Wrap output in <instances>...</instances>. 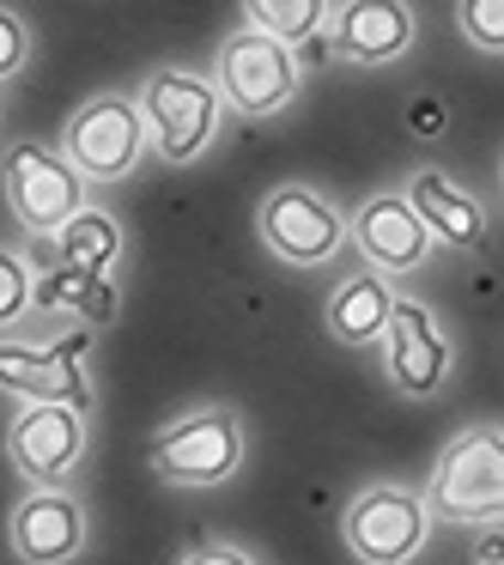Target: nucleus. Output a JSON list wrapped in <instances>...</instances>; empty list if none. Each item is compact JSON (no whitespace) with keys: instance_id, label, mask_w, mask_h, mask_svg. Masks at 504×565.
<instances>
[{"instance_id":"nucleus-1","label":"nucleus","mask_w":504,"mask_h":565,"mask_svg":"<svg viewBox=\"0 0 504 565\" xmlns=\"http://www.w3.org/2000/svg\"><path fill=\"white\" fill-rule=\"evenodd\" d=\"M147 468L171 492H219L249 468V419L237 402H189L152 431Z\"/></svg>"},{"instance_id":"nucleus-2","label":"nucleus","mask_w":504,"mask_h":565,"mask_svg":"<svg viewBox=\"0 0 504 565\" xmlns=\"http://www.w3.org/2000/svg\"><path fill=\"white\" fill-rule=\"evenodd\" d=\"M128 92H135V110H140V122H147L152 159H164L171 171H189V164L219 152L232 116H225L219 92H213V79L201 74V67L164 62Z\"/></svg>"},{"instance_id":"nucleus-3","label":"nucleus","mask_w":504,"mask_h":565,"mask_svg":"<svg viewBox=\"0 0 504 565\" xmlns=\"http://www.w3.org/2000/svg\"><path fill=\"white\" fill-rule=\"evenodd\" d=\"M419 499L438 523L498 529L504 516V431L498 419H468L431 456V475L419 480Z\"/></svg>"},{"instance_id":"nucleus-4","label":"nucleus","mask_w":504,"mask_h":565,"mask_svg":"<svg viewBox=\"0 0 504 565\" xmlns=\"http://www.w3.org/2000/svg\"><path fill=\"white\" fill-rule=\"evenodd\" d=\"M256 237L280 268L322 274L346 256V207L322 183L286 177L256 201Z\"/></svg>"},{"instance_id":"nucleus-5","label":"nucleus","mask_w":504,"mask_h":565,"mask_svg":"<svg viewBox=\"0 0 504 565\" xmlns=\"http://www.w3.org/2000/svg\"><path fill=\"white\" fill-rule=\"evenodd\" d=\"M438 516L426 511L414 480H365L341 504V547L353 565H419L431 553Z\"/></svg>"},{"instance_id":"nucleus-6","label":"nucleus","mask_w":504,"mask_h":565,"mask_svg":"<svg viewBox=\"0 0 504 565\" xmlns=\"http://www.w3.org/2000/svg\"><path fill=\"white\" fill-rule=\"evenodd\" d=\"M213 92H219L225 116H244V122H274L304 98V55L280 50L261 31H225L219 50H213Z\"/></svg>"},{"instance_id":"nucleus-7","label":"nucleus","mask_w":504,"mask_h":565,"mask_svg":"<svg viewBox=\"0 0 504 565\" xmlns=\"http://www.w3.org/2000/svg\"><path fill=\"white\" fill-rule=\"evenodd\" d=\"M55 152L74 164L92 195L110 189V183H128V177L152 159L147 122H140V110H135V92H92V98L62 122Z\"/></svg>"},{"instance_id":"nucleus-8","label":"nucleus","mask_w":504,"mask_h":565,"mask_svg":"<svg viewBox=\"0 0 504 565\" xmlns=\"http://www.w3.org/2000/svg\"><path fill=\"white\" fill-rule=\"evenodd\" d=\"M0 201H7L13 225L31 244H50V237L98 195H92L74 164L55 152V140L25 135V140H7V152H0Z\"/></svg>"},{"instance_id":"nucleus-9","label":"nucleus","mask_w":504,"mask_h":565,"mask_svg":"<svg viewBox=\"0 0 504 565\" xmlns=\"http://www.w3.org/2000/svg\"><path fill=\"white\" fill-rule=\"evenodd\" d=\"M92 456V407L74 402H13L7 462L25 487H74Z\"/></svg>"},{"instance_id":"nucleus-10","label":"nucleus","mask_w":504,"mask_h":565,"mask_svg":"<svg viewBox=\"0 0 504 565\" xmlns=\"http://www.w3.org/2000/svg\"><path fill=\"white\" fill-rule=\"evenodd\" d=\"M377 359H383V377H389L395 395H407V402H438L455 377V334L443 329V317L419 292H395Z\"/></svg>"},{"instance_id":"nucleus-11","label":"nucleus","mask_w":504,"mask_h":565,"mask_svg":"<svg viewBox=\"0 0 504 565\" xmlns=\"http://www.w3.org/2000/svg\"><path fill=\"white\" fill-rule=\"evenodd\" d=\"M7 553L19 565H79L92 553V504L79 487H25L7 511Z\"/></svg>"},{"instance_id":"nucleus-12","label":"nucleus","mask_w":504,"mask_h":565,"mask_svg":"<svg viewBox=\"0 0 504 565\" xmlns=\"http://www.w3.org/2000/svg\"><path fill=\"white\" fill-rule=\"evenodd\" d=\"M86 334H55V341H37V334H0V395L13 402H74L92 407V377H86Z\"/></svg>"},{"instance_id":"nucleus-13","label":"nucleus","mask_w":504,"mask_h":565,"mask_svg":"<svg viewBox=\"0 0 504 565\" xmlns=\"http://www.w3.org/2000/svg\"><path fill=\"white\" fill-rule=\"evenodd\" d=\"M346 249H358V268L383 274V280H407V274L431 268L438 244L419 225V213L407 207L401 189H371L353 213H346Z\"/></svg>"},{"instance_id":"nucleus-14","label":"nucleus","mask_w":504,"mask_h":565,"mask_svg":"<svg viewBox=\"0 0 504 565\" xmlns=\"http://www.w3.org/2000/svg\"><path fill=\"white\" fill-rule=\"evenodd\" d=\"M407 195V207L419 213V225L431 232V244L438 249H486L492 244V207L480 189H468L455 171H443V164H414V171L395 183Z\"/></svg>"},{"instance_id":"nucleus-15","label":"nucleus","mask_w":504,"mask_h":565,"mask_svg":"<svg viewBox=\"0 0 504 565\" xmlns=\"http://www.w3.org/2000/svg\"><path fill=\"white\" fill-rule=\"evenodd\" d=\"M329 50L346 67H395L419 43V7L407 0H341L329 13Z\"/></svg>"},{"instance_id":"nucleus-16","label":"nucleus","mask_w":504,"mask_h":565,"mask_svg":"<svg viewBox=\"0 0 504 565\" xmlns=\"http://www.w3.org/2000/svg\"><path fill=\"white\" fill-rule=\"evenodd\" d=\"M395 292L401 286L371 274V268L341 274L329 286V298H322V329H329V341L346 347V353H377L383 329H389V310H395Z\"/></svg>"},{"instance_id":"nucleus-17","label":"nucleus","mask_w":504,"mask_h":565,"mask_svg":"<svg viewBox=\"0 0 504 565\" xmlns=\"http://www.w3.org/2000/svg\"><path fill=\"white\" fill-rule=\"evenodd\" d=\"M122 256H128V232L104 201H86V207L43 244V262H50V268L86 274V280H116Z\"/></svg>"},{"instance_id":"nucleus-18","label":"nucleus","mask_w":504,"mask_h":565,"mask_svg":"<svg viewBox=\"0 0 504 565\" xmlns=\"http://www.w3.org/2000/svg\"><path fill=\"white\" fill-rule=\"evenodd\" d=\"M37 310H67L79 329H104L116 317V280H86V274H67V268H37Z\"/></svg>"},{"instance_id":"nucleus-19","label":"nucleus","mask_w":504,"mask_h":565,"mask_svg":"<svg viewBox=\"0 0 504 565\" xmlns=\"http://www.w3.org/2000/svg\"><path fill=\"white\" fill-rule=\"evenodd\" d=\"M329 0H249L244 7V31H261L280 50H304L310 38L329 31Z\"/></svg>"},{"instance_id":"nucleus-20","label":"nucleus","mask_w":504,"mask_h":565,"mask_svg":"<svg viewBox=\"0 0 504 565\" xmlns=\"http://www.w3.org/2000/svg\"><path fill=\"white\" fill-rule=\"evenodd\" d=\"M37 317V262L19 244H0V334H25Z\"/></svg>"},{"instance_id":"nucleus-21","label":"nucleus","mask_w":504,"mask_h":565,"mask_svg":"<svg viewBox=\"0 0 504 565\" xmlns=\"http://www.w3.org/2000/svg\"><path fill=\"white\" fill-rule=\"evenodd\" d=\"M455 31H462L468 50L504 55V7L498 0H455Z\"/></svg>"},{"instance_id":"nucleus-22","label":"nucleus","mask_w":504,"mask_h":565,"mask_svg":"<svg viewBox=\"0 0 504 565\" xmlns=\"http://www.w3.org/2000/svg\"><path fill=\"white\" fill-rule=\"evenodd\" d=\"M31 55H37V31H31V19L19 13V7H0V86L25 79Z\"/></svg>"},{"instance_id":"nucleus-23","label":"nucleus","mask_w":504,"mask_h":565,"mask_svg":"<svg viewBox=\"0 0 504 565\" xmlns=\"http://www.w3.org/2000/svg\"><path fill=\"white\" fill-rule=\"evenodd\" d=\"M176 565H261V553H249L244 541H225V535H213V541H195V547H189Z\"/></svg>"},{"instance_id":"nucleus-24","label":"nucleus","mask_w":504,"mask_h":565,"mask_svg":"<svg viewBox=\"0 0 504 565\" xmlns=\"http://www.w3.org/2000/svg\"><path fill=\"white\" fill-rule=\"evenodd\" d=\"M474 565H498V541H492V535H486V541H480V553H474Z\"/></svg>"}]
</instances>
